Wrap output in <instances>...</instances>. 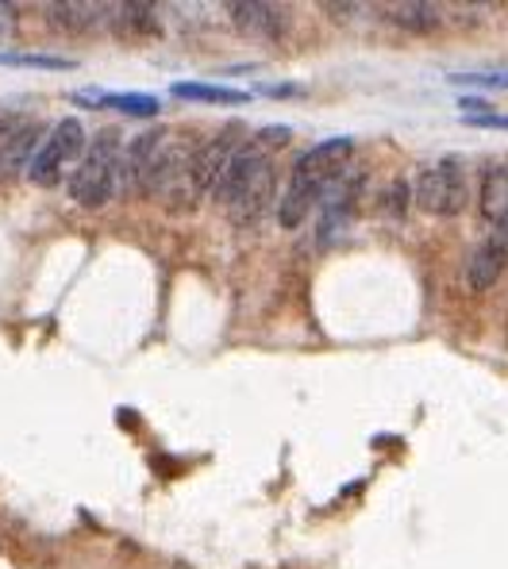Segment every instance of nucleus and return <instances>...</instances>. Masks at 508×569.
I'll return each mask as SVG.
<instances>
[{
  "label": "nucleus",
  "instance_id": "f257e3e1",
  "mask_svg": "<svg viewBox=\"0 0 508 569\" xmlns=\"http://www.w3.org/2000/svg\"><path fill=\"white\" fill-rule=\"evenodd\" d=\"M289 142V128H262L258 136L243 142V150L236 154V162L228 166L223 181L216 186V204L228 212L231 223L239 228H251V223L262 220L266 212H278V154Z\"/></svg>",
  "mask_w": 508,
  "mask_h": 569
},
{
  "label": "nucleus",
  "instance_id": "f03ea898",
  "mask_svg": "<svg viewBox=\"0 0 508 569\" xmlns=\"http://www.w3.org/2000/svg\"><path fill=\"white\" fill-rule=\"evenodd\" d=\"M355 154V142L347 136L339 139H323L316 147H308L301 158L289 170L286 186H281V200H278V223L286 231L301 228V223L312 216V208L323 204L331 189L339 186V178L347 173V162Z\"/></svg>",
  "mask_w": 508,
  "mask_h": 569
},
{
  "label": "nucleus",
  "instance_id": "7ed1b4c3",
  "mask_svg": "<svg viewBox=\"0 0 508 569\" xmlns=\"http://www.w3.org/2000/svg\"><path fill=\"white\" fill-rule=\"evenodd\" d=\"M123 189V136L120 128H104L89 139L86 158L78 162L73 178L66 181V197L86 212H101Z\"/></svg>",
  "mask_w": 508,
  "mask_h": 569
},
{
  "label": "nucleus",
  "instance_id": "20e7f679",
  "mask_svg": "<svg viewBox=\"0 0 508 569\" xmlns=\"http://www.w3.org/2000/svg\"><path fill=\"white\" fill-rule=\"evenodd\" d=\"M86 147H89V136L81 128V120L73 116H62L43 139H39V150L28 166V181L39 189H58L73 178L78 162L86 158Z\"/></svg>",
  "mask_w": 508,
  "mask_h": 569
},
{
  "label": "nucleus",
  "instance_id": "39448f33",
  "mask_svg": "<svg viewBox=\"0 0 508 569\" xmlns=\"http://www.w3.org/2000/svg\"><path fill=\"white\" fill-rule=\"evenodd\" d=\"M412 200L428 216H458L470 200V181H466V158L444 154L428 162L416 178Z\"/></svg>",
  "mask_w": 508,
  "mask_h": 569
},
{
  "label": "nucleus",
  "instance_id": "423d86ee",
  "mask_svg": "<svg viewBox=\"0 0 508 569\" xmlns=\"http://www.w3.org/2000/svg\"><path fill=\"white\" fill-rule=\"evenodd\" d=\"M505 270H508V216L489 223L486 239L474 247L470 262H466V281H470L474 292H486L501 281Z\"/></svg>",
  "mask_w": 508,
  "mask_h": 569
},
{
  "label": "nucleus",
  "instance_id": "0eeeda50",
  "mask_svg": "<svg viewBox=\"0 0 508 569\" xmlns=\"http://www.w3.org/2000/svg\"><path fill=\"white\" fill-rule=\"evenodd\" d=\"M228 16L243 36L266 39V43H273V39H281L289 31L286 4H266V0H231Z\"/></svg>",
  "mask_w": 508,
  "mask_h": 569
},
{
  "label": "nucleus",
  "instance_id": "6e6552de",
  "mask_svg": "<svg viewBox=\"0 0 508 569\" xmlns=\"http://www.w3.org/2000/svg\"><path fill=\"white\" fill-rule=\"evenodd\" d=\"M47 8V20L54 23L66 36H93V31L108 28V16H112V4H93V0H54Z\"/></svg>",
  "mask_w": 508,
  "mask_h": 569
},
{
  "label": "nucleus",
  "instance_id": "1a4fd4ad",
  "mask_svg": "<svg viewBox=\"0 0 508 569\" xmlns=\"http://www.w3.org/2000/svg\"><path fill=\"white\" fill-rule=\"evenodd\" d=\"M358 189H362V178H339V186L323 197L320 204V242H331L339 236V231L347 228V220H351L355 204H358Z\"/></svg>",
  "mask_w": 508,
  "mask_h": 569
},
{
  "label": "nucleus",
  "instance_id": "9d476101",
  "mask_svg": "<svg viewBox=\"0 0 508 569\" xmlns=\"http://www.w3.org/2000/svg\"><path fill=\"white\" fill-rule=\"evenodd\" d=\"M108 31L116 36H158V12L151 0H123V4H112V16H108Z\"/></svg>",
  "mask_w": 508,
  "mask_h": 569
},
{
  "label": "nucleus",
  "instance_id": "9b49d317",
  "mask_svg": "<svg viewBox=\"0 0 508 569\" xmlns=\"http://www.w3.org/2000/svg\"><path fill=\"white\" fill-rule=\"evenodd\" d=\"M78 104H89V108H112V112H123V116H158V97L151 93H112V89H86L78 93Z\"/></svg>",
  "mask_w": 508,
  "mask_h": 569
},
{
  "label": "nucleus",
  "instance_id": "f8f14e48",
  "mask_svg": "<svg viewBox=\"0 0 508 569\" xmlns=\"http://www.w3.org/2000/svg\"><path fill=\"white\" fill-rule=\"evenodd\" d=\"M481 216H486V223L508 216V162H494L481 178Z\"/></svg>",
  "mask_w": 508,
  "mask_h": 569
},
{
  "label": "nucleus",
  "instance_id": "ddd939ff",
  "mask_svg": "<svg viewBox=\"0 0 508 569\" xmlns=\"http://www.w3.org/2000/svg\"><path fill=\"white\" fill-rule=\"evenodd\" d=\"M181 100H201V104H247L243 89H228V86H208V81H173L170 89Z\"/></svg>",
  "mask_w": 508,
  "mask_h": 569
},
{
  "label": "nucleus",
  "instance_id": "4468645a",
  "mask_svg": "<svg viewBox=\"0 0 508 569\" xmlns=\"http://www.w3.org/2000/svg\"><path fill=\"white\" fill-rule=\"evenodd\" d=\"M386 16L405 31H436L439 28V4L408 0V4H386Z\"/></svg>",
  "mask_w": 508,
  "mask_h": 569
},
{
  "label": "nucleus",
  "instance_id": "2eb2a0df",
  "mask_svg": "<svg viewBox=\"0 0 508 569\" xmlns=\"http://www.w3.org/2000/svg\"><path fill=\"white\" fill-rule=\"evenodd\" d=\"M0 66H31V70H73L70 58H58V54H23V50H0Z\"/></svg>",
  "mask_w": 508,
  "mask_h": 569
},
{
  "label": "nucleus",
  "instance_id": "dca6fc26",
  "mask_svg": "<svg viewBox=\"0 0 508 569\" xmlns=\"http://www.w3.org/2000/svg\"><path fill=\"white\" fill-rule=\"evenodd\" d=\"M455 86H486V89H508V73H451Z\"/></svg>",
  "mask_w": 508,
  "mask_h": 569
},
{
  "label": "nucleus",
  "instance_id": "f3484780",
  "mask_svg": "<svg viewBox=\"0 0 508 569\" xmlns=\"http://www.w3.org/2000/svg\"><path fill=\"white\" fill-rule=\"evenodd\" d=\"M16 20H20V12H16L12 0H0V43L16 36Z\"/></svg>",
  "mask_w": 508,
  "mask_h": 569
},
{
  "label": "nucleus",
  "instance_id": "a211bd4d",
  "mask_svg": "<svg viewBox=\"0 0 508 569\" xmlns=\"http://www.w3.org/2000/svg\"><path fill=\"white\" fill-rule=\"evenodd\" d=\"M466 120H470L474 128H508V116H494V112H486V116H466Z\"/></svg>",
  "mask_w": 508,
  "mask_h": 569
}]
</instances>
